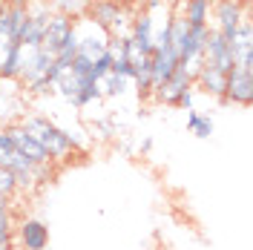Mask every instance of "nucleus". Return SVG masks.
I'll use <instances>...</instances> for the list:
<instances>
[{"label":"nucleus","instance_id":"nucleus-1","mask_svg":"<svg viewBox=\"0 0 253 250\" xmlns=\"http://www.w3.org/2000/svg\"><path fill=\"white\" fill-rule=\"evenodd\" d=\"M20 126H23L32 138H35L41 147H43V150H46L49 158L69 156V150H72V135H66L63 129H58L52 121H46V118H38V115H35V118H26Z\"/></svg>","mask_w":253,"mask_h":250},{"label":"nucleus","instance_id":"nucleus-2","mask_svg":"<svg viewBox=\"0 0 253 250\" xmlns=\"http://www.w3.org/2000/svg\"><path fill=\"white\" fill-rule=\"evenodd\" d=\"M52 55L43 52L41 46H20V72L17 78L26 83H38V81H49V69H52Z\"/></svg>","mask_w":253,"mask_h":250},{"label":"nucleus","instance_id":"nucleus-3","mask_svg":"<svg viewBox=\"0 0 253 250\" xmlns=\"http://www.w3.org/2000/svg\"><path fill=\"white\" fill-rule=\"evenodd\" d=\"M227 46H230L233 69H251L253 72V23H251V15L233 29Z\"/></svg>","mask_w":253,"mask_h":250},{"label":"nucleus","instance_id":"nucleus-4","mask_svg":"<svg viewBox=\"0 0 253 250\" xmlns=\"http://www.w3.org/2000/svg\"><path fill=\"white\" fill-rule=\"evenodd\" d=\"M175 66H178V55H175V49L170 41L153 49V58H150V89L153 92L173 75Z\"/></svg>","mask_w":253,"mask_h":250},{"label":"nucleus","instance_id":"nucleus-5","mask_svg":"<svg viewBox=\"0 0 253 250\" xmlns=\"http://www.w3.org/2000/svg\"><path fill=\"white\" fill-rule=\"evenodd\" d=\"M224 101L251 107L253 104V72L251 69H230L224 83Z\"/></svg>","mask_w":253,"mask_h":250},{"label":"nucleus","instance_id":"nucleus-6","mask_svg":"<svg viewBox=\"0 0 253 250\" xmlns=\"http://www.w3.org/2000/svg\"><path fill=\"white\" fill-rule=\"evenodd\" d=\"M213 17H216V32H233L251 15L245 0H213Z\"/></svg>","mask_w":253,"mask_h":250},{"label":"nucleus","instance_id":"nucleus-7","mask_svg":"<svg viewBox=\"0 0 253 250\" xmlns=\"http://www.w3.org/2000/svg\"><path fill=\"white\" fill-rule=\"evenodd\" d=\"M75 26V20L66 15V12H61V15H52L46 20V29H43V38H41V49L43 52H49L52 58L61 52L63 41H66V35H69V29Z\"/></svg>","mask_w":253,"mask_h":250},{"label":"nucleus","instance_id":"nucleus-8","mask_svg":"<svg viewBox=\"0 0 253 250\" xmlns=\"http://www.w3.org/2000/svg\"><path fill=\"white\" fill-rule=\"evenodd\" d=\"M202 63L207 66H213V69H219V72H230L233 69V58H230V46H227V41L221 38L216 29H210L207 35V43H205V52H202Z\"/></svg>","mask_w":253,"mask_h":250},{"label":"nucleus","instance_id":"nucleus-9","mask_svg":"<svg viewBox=\"0 0 253 250\" xmlns=\"http://www.w3.org/2000/svg\"><path fill=\"white\" fill-rule=\"evenodd\" d=\"M187 89H193V72H190L187 66H181V63H178L173 75H170V78H167L156 89V98L161 101V104H170V107H175V101L187 92Z\"/></svg>","mask_w":253,"mask_h":250},{"label":"nucleus","instance_id":"nucleus-10","mask_svg":"<svg viewBox=\"0 0 253 250\" xmlns=\"http://www.w3.org/2000/svg\"><path fill=\"white\" fill-rule=\"evenodd\" d=\"M6 132H9V138H12V147H15V150H17L23 158H29V161H35V164H43V167L49 164V153H46V150H43V147H41L35 138H32V135H29V132H26L20 124L9 126Z\"/></svg>","mask_w":253,"mask_h":250},{"label":"nucleus","instance_id":"nucleus-11","mask_svg":"<svg viewBox=\"0 0 253 250\" xmlns=\"http://www.w3.org/2000/svg\"><path fill=\"white\" fill-rule=\"evenodd\" d=\"M224 83H227V75L213 69V66H207V63L199 66V72L193 78V86H199L202 92L213 95V98H224Z\"/></svg>","mask_w":253,"mask_h":250},{"label":"nucleus","instance_id":"nucleus-12","mask_svg":"<svg viewBox=\"0 0 253 250\" xmlns=\"http://www.w3.org/2000/svg\"><path fill=\"white\" fill-rule=\"evenodd\" d=\"M20 245H23V250H46L49 227L38 219L20 221Z\"/></svg>","mask_w":253,"mask_h":250},{"label":"nucleus","instance_id":"nucleus-13","mask_svg":"<svg viewBox=\"0 0 253 250\" xmlns=\"http://www.w3.org/2000/svg\"><path fill=\"white\" fill-rule=\"evenodd\" d=\"M210 9H213V0H184L181 17L187 20V26H207L210 23Z\"/></svg>","mask_w":253,"mask_h":250},{"label":"nucleus","instance_id":"nucleus-14","mask_svg":"<svg viewBox=\"0 0 253 250\" xmlns=\"http://www.w3.org/2000/svg\"><path fill=\"white\" fill-rule=\"evenodd\" d=\"M92 23L95 26H101V29L110 32L115 26V20H121V9H118V3H112V0H98L92 6Z\"/></svg>","mask_w":253,"mask_h":250},{"label":"nucleus","instance_id":"nucleus-15","mask_svg":"<svg viewBox=\"0 0 253 250\" xmlns=\"http://www.w3.org/2000/svg\"><path fill=\"white\" fill-rule=\"evenodd\" d=\"M187 126L199 135V138H210V135H213V121H210V115H199L196 110H187Z\"/></svg>","mask_w":253,"mask_h":250},{"label":"nucleus","instance_id":"nucleus-16","mask_svg":"<svg viewBox=\"0 0 253 250\" xmlns=\"http://www.w3.org/2000/svg\"><path fill=\"white\" fill-rule=\"evenodd\" d=\"M126 86V78H118V75H104V78L98 81V92L101 95H121Z\"/></svg>","mask_w":253,"mask_h":250},{"label":"nucleus","instance_id":"nucleus-17","mask_svg":"<svg viewBox=\"0 0 253 250\" xmlns=\"http://www.w3.org/2000/svg\"><path fill=\"white\" fill-rule=\"evenodd\" d=\"M0 236L12 239V213H0Z\"/></svg>","mask_w":253,"mask_h":250},{"label":"nucleus","instance_id":"nucleus-18","mask_svg":"<svg viewBox=\"0 0 253 250\" xmlns=\"http://www.w3.org/2000/svg\"><path fill=\"white\" fill-rule=\"evenodd\" d=\"M12 150H15V147H12V138H9V132L3 129V132H0V153H12Z\"/></svg>","mask_w":253,"mask_h":250},{"label":"nucleus","instance_id":"nucleus-19","mask_svg":"<svg viewBox=\"0 0 253 250\" xmlns=\"http://www.w3.org/2000/svg\"><path fill=\"white\" fill-rule=\"evenodd\" d=\"M190 104H193V89H187V92L175 101V107H181V110H190Z\"/></svg>","mask_w":253,"mask_h":250},{"label":"nucleus","instance_id":"nucleus-20","mask_svg":"<svg viewBox=\"0 0 253 250\" xmlns=\"http://www.w3.org/2000/svg\"><path fill=\"white\" fill-rule=\"evenodd\" d=\"M0 213H9V199L0 196Z\"/></svg>","mask_w":253,"mask_h":250},{"label":"nucleus","instance_id":"nucleus-21","mask_svg":"<svg viewBox=\"0 0 253 250\" xmlns=\"http://www.w3.org/2000/svg\"><path fill=\"white\" fill-rule=\"evenodd\" d=\"M0 250H12V239L9 242H0Z\"/></svg>","mask_w":253,"mask_h":250}]
</instances>
